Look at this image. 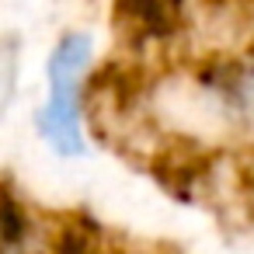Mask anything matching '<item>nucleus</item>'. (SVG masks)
<instances>
[{"label": "nucleus", "mask_w": 254, "mask_h": 254, "mask_svg": "<svg viewBox=\"0 0 254 254\" xmlns=\"http://www.w3.org/2000/svg\"><path fill=\"white\" fill-rule=\"evenodd\" d=\"M91 66V39L70 32L56 42L49 56V101L42 108V136L60 157H80L87 150L84 139V73Z\"/></svg>", "instance_id": "f257e3e1"}, {"label": "nucleus", "mask_w": 254, "mask_h": 254, "mask_svg": "<svg viewBox=\"0 0 254 254\" xmlns=\"http://www.w3.org/2000/svg\"><path fill=\"white\" fill-rule=\"evenodd\" d=\"M115 4L136 39H171L181 28L185 0H115Z\"/></svg>", "instance_id": "f03ea898"}, {"label": "nucleus", "mask_w": 254, "mask_h": 254, "mask_svg": "<svg viewBox=\"0 0 254 254\" xmlns=\"http://www.w3.org/2000/svg\"><path fill=\"white\" fill-rule=\"evenodd\" d=\"M25 237H28V216H25V209L14 202V195L0 191V247L14 251Z\"/></svg>", "instance_id": "7ed1b4c3"}, {"label": "nucleus", "mask_w": 254, "mask_h": 254, "mask_svg": "<svg viewBox=\"0 0 254 254\" xmlns=\"http://www.w3.org/2000/svg\"><path fill=\"white\" fill-rule=\"evenodd\" d=\"M56 254H91V244H87V237L80 230L66 226L60 233V240H56Z\"/></svg>", "instance_id": "20e7f679"}]
</instances>
